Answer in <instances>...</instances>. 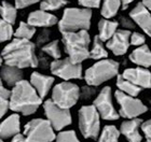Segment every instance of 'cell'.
I'll use <instances>...</instances> for the list:
<instances>
[{"label":"cell","instance_id":"obj_34","mask_svg":"<svg viewBox=\"0 0 151 142\" xmlns=\"http://www.w3.org/2000/svg\"><path fill=\"white\" fill-rule=\"evenodd\" d=\"M50 38H51V30L47 28H43L39 32V35L37 36V40H36V45L41 47L45 45L47 43L50 42Z\"/></svg>","mask_w":151,"mask_h":142},{"label":"cell","instance_id":"obj_32","mask_svg":"<svg viewBox=\"0 0 151 142\" xmlns=\"http://www.w3.org/2000/svg\"><path fill=\"white\" fill-rule=\"evenodd\" d=\"M15 32H14L12 24L1 19V22H0V40L1 42H6L11 40Z\"/></svg>","mask_w":151,"mask_h":142},{"label":"cell","instance_id":"obj_25","mask_svg":"<svg viewBox=\"0 0 151 142\" xmlns=\"http://www.w3.org/2000/svg\"><path fill=\"white\" fill-rule=\"evenodd\" d=\"M103 42L104 41H101V38L98 37V35L95 36L94 39H93V45H92V49L90 51V58L96 60L107 58L108 52Z\"/></svg>","mask_w":151,"mask_h":142},{"label":"cell","instance_id":"obj_6","mask_svg":"<svg viewBox=\"0 0 151 142\" xmlns=\"http://www.w3.org/2000/svg\"><path fill=\"white\" fill-rule=\"evenodd\" d=\"M79 129L86 139H97L101 130V115L95 106H83L79 110Z\"/></svg>","mask_w":151,"mask_h":142},{"label":"cell","instance_id":"obj_41","mask_svg":"<svg viewBox=\"0 0 151 142\" xmlns=\"http://www.w3.org/2000/svg\"><path fill=\"white\" fill-rule=\"evenodd\" d=\"M43 54L44 53L42 52V53H40V55L38 56V58H39V65H41V67H42V68H47V67H49L47 58L43 56Z\"/></svg>","mask_w":151,"mask_h":142},{"label":"cell","instance_id":"obj_11","mask_svg":"<svg viewBox=\"0 0 151 142\" xmlns=\"http://www.w3.org/2000/svg\"><path fill=\"white\" fill-rule=\"evenodd\" d=\"M50 70L52 74L58 76L65 81H69L73 79H82V65L75 63L69 57L63 59H55L50 65Z\"/></svg>","mask_w":151,"mask_h":142},{"label":"cell","instance_id":"obj_19","mask_svg":"<svg viewBox=\"0 0 151 142\" xmlns=\"http://www.w3.org/2000/svg\"><path fill=\"white\" fill-rule=\"evenodd\" d=\"M21 131V121L17 113H13L8 116L1 123L0 126V135L1 139H9L16 136Z\"/></svg>","mask_w":151,"mask_h":142},{"label":"cell","instance_id":"obj_24","mask_svg":"<svg viewBox=\"0 0 151 142\" xmlns=\"http://www.w3.org/2000/svg\"><path fill=\"white\" fill-rule=\"evenodd\" d=\"M116 87L119 91L125 93V94L129 95V96H138L142 92V87L135 85L134 83H132L129 80L124 79L122 76H118V79H116Z\"/></svg>","mask_w":151,"mask_h":142},{"label":"cell","instance_id":"obj_2","mask_svg":"<svg viewBox=\"0 0 151 142\" xmlns=\"http://www.w3.org/2000/svg\"><path fill=\"white\" fill-rule=\"evenodd\" d=\"M42 104V98L39 96L32 83L22 80L15 86H13L10 109L13 112L22 113L23 115L34 114Z\"/></svg>","mask_w":151,"mask_h":142},{"label":"cell","instance_id":"obj_13","mask_svg":"<svg viewBox=\"0 0 151 142\" xmlns=\"http://www.w3.org/2000/svg\"><path fill=\"white\" fill-rule=\"evenodd\" d=\"M132 32L127 29H118L116 32L106 42V47L110 50L116 56H123L131 45Z\"/></svg>","mask_w":151,"mask_h":142},{"label":"cell","instance_id":"obj_28","mask_svg":"<svg viewBox=\"0 0 151 142\" xmlns=\"http://www.w3.org/2000/svg\"><path fill=\"white\" fill-rule=\"evenodd\" d=\"M36 34V27L32 26L29 23L21 22L19 27L16 29L14 37L19 39H25V40H30Z\"/></svg>","mask_w":151,"mask_h":142},{"label":"cell","instance_id":"obj_7","mask_svg":"<svg viewBox=\"0 0 151 142\" xmlns=\"http://www.w3.org/2000/svg\"><path fill=\"white\" fill-rule=\"evenodd\" d=\"M54 130L47 118H34L25 125L24 135L29 142H52L56 140Z\"/></svg>","mask_w":151,"mask_h":142},{"label":"cell","instance_id":"obj_21","mask_svg":"<svg viewBox=\"0 0 151 142\" xmlns=\"http://www.w3.org/2000/svg\"><path fill=\"white\" fill-rule=\"evenodd\" d=\"M129 60L139 67H151V50L147 44L137 46V49L129 54Z\"/></svg>","mask_w":151,"mask_h":142},{"label":"cell","instance_id":"obj_33","mask_svg":"<svg viewBox=\"0 0 151 142\" xmlns=\"http://www.w3.org/2000/svg\"><path fill=\"white\" fill-rule=\"evenodd\" d=\"M56 142H80L73 130H64L60 131L56 136Z\"/></svg>","mask_w":151,"mask_h":142},{"label":"cell","instance_id":"obj_14","mask_svg":"<svg viewBox=\"0 0 151 142\" xmlns=\"http://www.w3.org/2000/svg\"><path fill=\"white\" fill-rule=\"evenodd\" d=\"M121 76L142 88H151V72L147 68H127Z\"/></svg>","mask_w":151,"mask_h":142},{"label":"cell","instance_id":"obj_39","mask_svg":"<svg viewBox=\"0 0 151 142\" xmlns=\"http://www.w3.org/2000/svg\"><path fill=\"white\" fill-rule=\"evenodd\" d=\"M142 130L148 142H151V118L144 122L142 125Z\"/></svg>","mask_w":151,"mask_h":142},{"label":"cell","instance_id":"obj_26","mask_svg":"<svg viewBox=\"0 0 151 142\" xmlns=\"http://www.w3.org/2000/svg\"><path fill=\"white\" fill-rule=\"evenodd\" d=\"M0 13H1V17H2L1 19L13 25L17 17V8L6 1H2L1 8H0Z\"/></svg>","mask_w":151,"mask_h":142},{"label":"cell","instance_id":"obj_30","mask_svg":"<svg viewBox=\"0 0 151 142\" xmlns=\"http://www.w3.org/2000/svg\"><path fill=\"white\" fill-rule=\"evenodd\" d=\"M41 51L44 54H47L52 58H54V59H60V57H62V52H60L58 40L50 41L49 43H47L45 45L41 47Z\"/></svg>","mask_w":151,"mask_h":142},{"label":"cell","instance_id":"obj_18","mask_svg":"<svg viewBox=\"0 0 151 142\" xmlns=\"http://www.w3.org/2000/svg\"><path fill=\"white\" fill-rule=\"evenodd\" d=\"M54 80L55 79L53 76H45V74L35 71L30 74V81L29 82L32 83V85L36 88L39 96L43 99L49 94L50 89L52 88V86L54 84Z\"/></svg>","mask_w":151,"mask_h":142},{"label":"cell","instance_id":"obj_22","mask_svg":"<svg viewBox=\"0 0 151 142\" xmlns=\"http://www.w3.org/2000/svg\"><path fill=\"white\" fill-rule=\"evenodd\" d=\"M118 27H119V22L108 19H101L98 22V37L101 38V41L107 42L116 32Z\"/></svg>","mask_w":151,"mask_h":142},{"label":"cell","instance_id":"obj_42","mask_svg":"<svg viewBox=\"0 0 151 142\" xmlns=\"http://www.w3.org/2000/svg\"><path fill=\"white\" fill-rule=\"evenodd\" d=\"M11 142H29L28 139L26 138L25 135H22V133H17L16 136H14L11 140Z\"/></svg>","mask_w":151,"mask_h":142},{"label":"cell","instance_id":"obj_36","mask_svg":"<svg viewBox=\"0 0 151 142\" xmlns=\"http://www.w3.org/2000/svg\"><path fill=\"white\" fill-rule=\"evenodd\" d=\"M146 43V37L144 34L138 31L132 32L131 36V45L134 46H142Z\"/></svg>","mask_w":151,"mask_h":142},{"label":"cell","instance_id":"obj_44","mask_svg":"<svg viewBox=\"0 0 151 142\" xmlns=\"http://www.w3.org/2000/svg\"><path fill=\"white\" fill-rule=\"evenodd\" d=\"M142 4H144V6H145L146 8L151 12V0H142Z\"/></svg>","mask_w":151,"mask_h":142},{"label":"cell","instance_id":"obj_4","mask_svg":"<svg viewBox=\"0 0 151 142\" xmlns=\"http://www.w3.org/2000/svg\"><path fill=\"white\" fill-rule=\"evenodd\" d=\"M92 10L85 8H67L58 22V29L64 32H77L88 30L91 27Z\"/></svg>","mask_w":151,"mask_h":142},{"label":"cell","instance_id":"obj_31","mask_svg":"<svg viewBox=\"0 0 151 142\" xmlns=\"http://www.w3.org/2000/svg\"><path fill=\"white\" fill-rule=\"evenodd\" d=\"M69 1L67 0H41L40 1V10L44 11H56L66 6Z\"/></svg>","mask_w":151,"mask_h":142},{"label":"cell","instance_id":"obj_29","mask_svg":"<svg viewBox=\"0 0 151 142\" xmlns=\"http://www.w3.org/2000/svg\"><path fill=\"white\" fill-rule=\"evenodd\" d=\"M12 91L4 87L3 82L0 85V116L6 115L8 110L10 109V100H11Z\"/></svg>","mask_w":151,"mask_h":142},{"label":"cell","instance_id":"obj_5","mask_svg":"<svg viewBox=\"0 0 151 142\" xmlns=\"http://www.w3.org/2000/svg\"><path fill=\"white\" fill-rule=\"evenodd\" d=\"M119 73V63L113 59H101L86 69L84 80L86 84L98 86L113 79Z\"/></svg>","mask_w":151,"mask_h":142},{"label":"cell","instance_id":"obj_38","mask_svg":"<svg viewBox=\"0 0 151 142\" xmlns=\"http://www.w3.org/2000/svg\"><path fill=\"white\" fill-rule=\"evenodd\" d=\"M101 0H78L79 6L85 9H98L101 6Z\"/></svg>","mask_w":151,"mask_h":142},{"label":"cell","instance_id":"obj_45","mask_svg":"<svg viewBox=\"0 0 151 142\" xmlns=\"http://www.w3.org/2000/svg\"><path fill=\"white\" fill-rule=\"evenodd\" d=\"M1 142H4V141H3V140H1Z\"/></svg>","mask_w":151,"mask_h":142},{"label":"cell","instance_id":"obj_27","mask_svg":"<svg viewBox=\"0 0 151 142\" xmlns=\"http://www.w3.org/2000/svg\"><path fill=\"white\" fill-rule=\"evenodd\" d=\"M120 130L114 125H106L101 130L98 142H119Z\"/></svg>","mask_w":151,"mask_h":142},{"label":"cell","instance_id":"obj_3","mask_svg":"<svg viewBox=\"0 0 151 142\" xmlns=\"http://www.w3.org/2000/svg\"><path fill=\"white\" fill-rule=\"evenodd\" d=\"M62 41L64 44V50L73 61L81 64L85 59L90 58L91 37L88 30L64 32Z\"/></svg>","mask_w":151,"mask_h":142},{"label":"cell","instance_id":"obj_12","mask_svg":"<svg viewBox=\"0 0 151 142\" xmlns=\"http://www.w3.org/2000/svg\"><path fill=\"white\" fill-rule=\"evenodd\" d=\"M93 104L97 109L101 117L105 121H116L119 118L120 114L116 112L112 102L110 86H105L99 94L96 96Z\"/></svg>","mask_w":151,"mask_h":142},{"label":"cell","instance_id":"obj_43","mask_svg":"<svg viewBox=\"0 0 151 142\" xmlns=\"http://www.w3.org/2000/svg\"><path fill=\"white\" fill-rule=\"evenodd\" d=\"M133 1H134V0H121V2H122V9L125 10Z\"/></svg>","mask_w":151,"mask_h":142},{"label":"cell","instance_id":"obj_1","mask_svg":"<svg viewBox=\"0 0 151 142\" xmlns=\"http://www.w3.org/2000/svg\"><path fill=\"white\" fill-rule=\"evenodd\" d=\"M35 43L30 40L14 38L3 49L1 57L6 65L24 68H37L39 66V58L36 54Z\"/></svg>","mask_w":151,"mask_h":142},{"label":"cell","instance_id":"obj_40","mask_svg":"<svg viewBox=\"0 0 151 142\" xmlns=\"http://www.w3.org/2000/svg\"><path fill=\"white\" fill-rule=\"evenodd\" d=\"M40 0H15V6L17 9H25L32 4H36Z\"/></svg>","mask_w":151,"mask_h":142},{"label":"cell","instance_id":"obj_9","mask_svg":"<svg viewBox=\"0 0 151 142\" xmlns=\"http://www.w3.org/2000/svg\"><path fill=\"white\" fill-rule=\"evenodd\" d=\"M114 97L120 106V116L124 117L126 120L136 118L148 111L147 106L140 99L134 96H129L119 89L114 93Z\"/></svg>","mask_w":151,"mask_h":142},{"label":"cell","instance_id":"obj_10","mask_svg":"<svg viewBox=\"0 0 151 142\" xmlns=\"http://www.w3.org/2000/svg\"><path fill=\"white\" fill-rule=\"evenodd\" d=\"M43 110L47 118L50 121L53 128L57 131L63 130L65 127L69 126L73 122L69 109H64L57 106L52 99H47L44 101Z\"/></svg>","mask_w":151,"mask_h":142},{"label":"cell","instance_id":"obj_37","mask_svg":"<svg viewBox=\"0 0 151 142\" xmlns=\"http://www.w3.org/2000/svg\"><path fill=\"white\" fill-rule=\"evenodd\" d=\"M120 25L121 27H123V29H127V30H134L136 28V24L135 22L133 21L131 17H127V16L121 15L119 19Z\"/></svg>","mask_w":151,"mask_h":142},{"label":"cell","instance_id":"obj_17","mask_svg":"<svg viewBox=\"0 0 151 142\" xmlns=\"http://www.w3.org/2000/svg\"><path fill=\"white\" fill-rule=\"evenodd\" d=\"M27 23H29L30 25L35 26V27L47 28V27L56 25L57 23H58V19H57V17L54 14H51L47 11L37 10V11L29 13Z\"/></svg>","mask_w":151,"mask_h":142},{"label":"cell","instance_id":"obj_8","mask_svg":"<svg viewBox=\"0 0 151 142\" xmlns=\"http://www.w3.org/2000/svg\"><path fill=\"white\" fill-rule=\"evenodd\" d=\"M52 100L64 109L73 108L80 99V87L68 81L58 83L53 87Z\"/></svg>","mask_w":151,"mask_h":142},{"label":"cell","instance_id":"obj_16","mask_svg":"<svg viewBox=\"0 0 151 142\" xmlns=\"http://www.w3.org/2000/svg\"><path fill=\"white\" fill-rule=\"evenodd\" d=\"M144 121L142 118H131L124 121L120 126V133L125 137L127 142H142V136L139 133V128H142Z\"/></svg>","mask_w":151,"mask_h":142},{"label":"cell","instance_id":"obj_35","mask_svg":"<svg viewBox=\"0 0 151 142\" xmlns=\"http://www.w3.org/2000/svg\"><path fill=\"white\" fill-rule=\"evenodd\" d=\"M95 93H96L95 86L88 85H88L82 86L81 88H80V98H81L82 100H88L90 98L94 96Z\"/></svg>","mask_w":151,"mask_h":142},{"label":"cell","instance_id":"obj_20","mask_svg":"<svg viewBox=\"0 0 151 142\" xmlns=\"http://www.w3.org/2000/svg\"><path fill=\"white\" fill-rule=\"evenodd\" d=\"M24 78L22 69L17 67L3 65L1 67V82L6 83L8 86H15L19 82H21Z\"/></svg>","mask_w":151,"mask_h":142},{"label":"cell","instance_id":"obj_15","mask_svg":"<svg viewBox=\"0 0 151 142\" xmlns=\"http://www.w3.org/2000/svg\"><path fill=\"white\" fill-rule=\"evenodd\" d=\"M129 17L146 35L151 37V12L142 4V2H138L131 10Z\"/></svg>","mask_w":151,"mask_h":142},{"label":"cell","instance_id":"obj_23","mask_svg":"<svg viewBox=\"0 0 151 142\" xmlns=\"http://www.w3.org/2000/svg\"><path fill=\"white\" fill-rule=\"evenodd\" d=\"M122 8L121 0H103L101 14L104 19H112Z\"/></svg>","mask_w":151,"mask_h":142}]
</instances>
